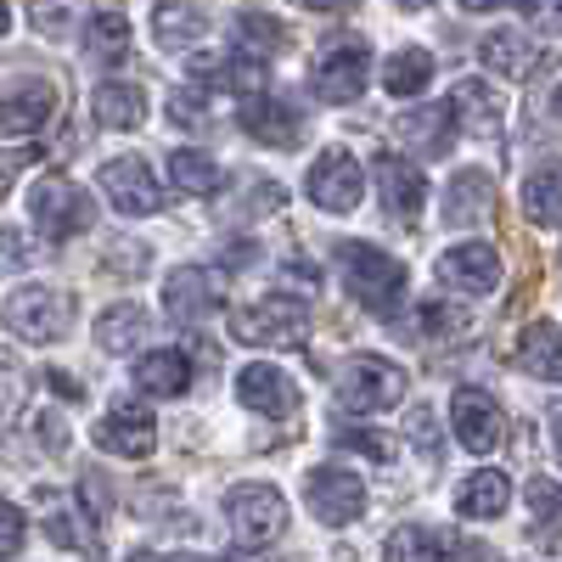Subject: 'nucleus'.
<instances>
[{
  "label": "nucleus",
  "instance_id": "f257e3e1",
  "mask_svg": "<svg viewBox=\"0 0 562 562\" xmlns=\"http://www.w3.org/2000/svg\"><path fill=\"white\" fill-rule=\"evenodd\" d=\"M338 276L360 310H378L394 315L405 304V265L389 259L383 248H366V243H344L338 248Z\"/></svg>",
  "mask_w": 562,
  "mask_h": 562
},
{
  "label": "nucleus",
  "instance_id": "f03ea898",
  "mask_svg": "<svg viewBox=\"0 0 562 562\" xmlns=\"http://www.w3.org/2000/svg\"><path fill=\"white\" fill-rule=\"evenodd\" d=\"M29 214L52 243H68L79 231H97V198H90L85 186L63 180V175H40L29 186Z\"/></svg>",
  "mask_w": 562,
  "mask_h": 562
},
{
  "label": "nucleus",
  "instance_id": "7ed1b4c3",
  "mask_svg": "<svg viewBox=\"0 0 562 562\" xmlns=\"http://www.w3.org/2000/svg\"><path fill=\"white\" fill-rule=\"evenodd\" d=\"M231 333H237L243 344H254V349H299V344L310 338V310H304L299 299L270 293V299L237 310Z\"/></svg>",
  "mask_w": 562,
  "mask_h": 562
},
{
  "label": "nucleus",
  "instance_id": "20e7f679",
  "mask_svg": "<svg viewBox=\"0 0 562 562\" xmlns=\"http://www.w3.org/2000/svg\"><path fill=\"white\" fill-rule=\"evenodd\" d=\"M225 524L231 535H237L243 546H270L288 535V501H281L276 484H237L225 495Z\"/></svg>",
  "mask_w": 562,
  "mask_h": 562
},
{
  "label": "nucleus",
  "instance_id": "39448f33",
  "mask_svg": "<svg viewBox=\"0 0 562 562\" xmlns=\"http://www.w3.org/2000/svg\"><path fill=\"white\" fill-rule=\"evenodd\" d=\"M7 326L23 344H63L74 333V299L63 288H23L7 299Z\"/></svg>",
  "mask_w": 562,
  "mask_h": 562
},
{
  "label": "nucleus",
  "instance_id": "423d86ee",
  "mask_svg": "<svg viewBox=\"0 0 562 562\" xmlns=\"http://www.w3.org/2000/svg\"><path fill=\"white\" fill-rule=\"evenodd\" d=\"M338 400L349 411H360V416L366 411H389V405L405 400V371L394 360H383V355H355L338 371Z\"/></svg>",
  "mask_w": 562,
  "mask_h": 562
},
{
  "label": "nucleus",
  "instance_id": "0eeeda50",
  "mask_svg": "<svg viewBox=\"0 0 562 562\" xmlns=\"http://www.w3.org/2000/svg\"><path fill=\"white\" fill-rule=\"evenodd\" d=\"M366 79H371V45L366 40H338V45H326V52L310 63V90L321 102H333V108L355 102L366 90Z\"/></svg>",
  "mask_w": 562,
  "mask_h": 562
},
{
  "label": "nucleus",
  "instance_id": "6e6552de",
  "mask_svg": "<svg viewBox=\"0 0 562 562\" xmlns=\"http://www.w3.org/2000/svg\"><path fill=\"white\" fill-rule=\"evenodd\" d=\"M360 192H366V175H360V158L349 147H326L310 175H304V198L326 214H349L360 209Z\"/></svg>",
  "mask_w": 562,
  "mask_h": 562
},
{
  "label": "nucleus",
  "instance_id": "1a4fd4ad",
  "mask_svg": "<svg viewBox=\"0 0 562 562\" xmlns=\"http://www.w3.org/2000/svg\"><path fill=\"white\" fill-rule=\"evenodd\" d=\"M304 501H310L315 524L344 529L366 512V484H360V473H349V467H315V473L304 479Z\"/></svg>",
  "mask_w": 562,
  "mask_h": 562
},
{
  "label": "nucleus",
  "instance_id": "9d476101",
  "mask_svg": "<svg viewBox=\"0 0 562 562\" xmlns=\"http://www.w3.org/2000/svg\"><path fill=\"white\" fill-rule=\"evenodd\" d=\"M450 428H456V439L473 450V456H495L501 439H506L501 405H495L484 389H456V394H450Z\"/></svg>",
  "mask_w": 562,
  "mask_h": 562
},
{
  "label": "nucleus",
  "instance_id": "9b49d317",
  "mask_svg": "<svg viewBox=\"0 0 562 562\" xmlns=\"http://www.w3.org/2000/svg\"><path fill=\"white\" fill-rule=\"evenodd\" d=\"M97 445L108 456H124V461H140V456H153L158 450V422L147 405H135V400H119L102 422H97Z\"/></svg>",
  "mask_w": 562,
  "mask_h": 562
},
{
  "label": "nucleus",
  "instance_id": "f8f14e48",
  "mask_svg": "<svg viewBox=\"0 0 562 562\" xmlns=\"http://www.w3.org/2000/svg\"><path fill=\"white\" fill-rule=\"evenodd\" d=\"M102 192H108V203H113L124 220H140V214H158V209H164L158 180H153V169L140 164V158H113V164L102 169Z\"/></svg>",
  "mask_w": 562,
  "mask_h": 562
},
{
  "label": "nucleus",
  "instance_id": "ddd939ff",
  "mask_svg": "<svg viewBox=\"0 0 562 562\" xmlns=\"http://www.w3.org/2000/svg\"><path fill=\"white\" fill-rule=\"evenodd\" d=\"M52 119H57V90L45 79H23L12 97L0 102V135H7V140H29Z\"/></svg>",
  "mask_w": 562,
  "mask_h": 562
},
{
  "label": "nucleus",
  "instance_id": "4468645a",
  "mask_svg": "<svg viewBox=\"0 0 562 562\" xmlns=\"http://www.w3.org/2000/svg\"><path fill=\"white\" fill-rule=\"evenodd\" d=\"M439 281L450 293H495L501 288V254L490 243H461L439 259Z\"/></svg>",
  "mask_w": 562,
  "mask_h": 562
},
{
  "label": "nucleus",
  "instance_id": "2eb2a0df",
  "mask_svg": "<svg viewBox=\"0 0 562 562\" xmlns=\"http://www.w3.org/2000/svg\"><path fill=\"white\" fill-rule=\"evenodd\" d=\"M495 214V180L484 169H461L445 186V225L450 231H473Z\"/></svg>",
  "mask_w": 562,
  "mask_h": 562
},
{
  "label": "nucleus",
  "instance_id": "dca6fc26",
  "mask_svg": "<svg viewBox=\"0 0 562 562\" xmlns=\"http://www.w3.org/2000/svg\"><path fill=\"white\" fill-rule=\"evenodd\" d=\"M378 192H383L389 220H405L411 225L422 214V203H428V180H422V169L405 164L400 153H383L378 158Z\"/></svg>",
  "mask_w": 562,
  "mask_h": 562
},
{
  "label": "nucleus",
  "instance_id": "f3484780",
  "mask_svg": "<svg viewBox=\"0 0 562 562\" xmlns=\"http://www.w3.org/2000/svg\"><path fill=\"white\" fill-rule=\"evenodd\" d=\"M243 130L254 135V140H265V147H299V130H304V119H299V108L288 102V97H248L243 102Z\"/></svg>",
  "mask_w": 562,
  "mask_h": 562
},
{
  "label": "nucleus",
  "instance_id": "a211bd4d",
  "mask_svg": "<svg viewBox=\"0 0 562 562\" xmlns=\"http://www.w3.org/2000/svg\"><path fill=\"white\" fill-rule=\"evenodd\" d=\"M237 400L259 416H293L299 411V389L281 366H243L237 378Z\"/></svg>",
  "mask_w": 562,
  "mask_h": 562
},
{
  "label": "nucleus",
  "instance_id": "6ab92c4d",
  "mask_svg": "<svg viewBox=\"0 0 562 562\" xmlns=\"http://www.w3.org/2000/svg\"><path fill=\"white\" fill-rule=\"evenodd\" d=\"M135 389L153 400H180L192 389V355L186 349H147L135 360Z\"/></svg>",
  "mask_w": 562,
  "mask_h": 562
},
{
  "label": "nucleus",
  "instance_id": "aec40b11",
  "mask_svg": "<svg viewBox=\"0 0 562 562\" xmlns=\"http://www.w3.org/2000/svg\"><path fill=\"white\" fill-rule=\"evenodd\" d=\"M225 304V288L209 276V270H175L169 281H164V310L175 315V321H198V315H209V310H220Z\"/></svg>",
  "mask_w": 562,
  "mask_h": 562
},
{
  "label": "nucleus",
  "instance_id": "412c9836",
  "mask_svg": "<svg viewBox=\"0 0 562 562\" xmlns=\"http://www.w3.org/2000/svg\"><path fill=\"white\" fill-rule=\"evenodd\" d=\"M79 506H85V501H68V495H57V490H45V495H40V518H45V529H52V540H57L63 551L102 557V535H97V524H79V518H74Z\"/></svg>",
  "mask_w": 562,
  "mask_h": 562
},
{
  "label": "nucleus",
  "instance_id": "4be33fe9",
  "mask_svg": "<svg viewBox=\"0 0 562 562\" xmlns=\"http://www.w3.org/2000/svg\"><path fill=\"white\" fill-rule=\"evenodd\" d=\"M479 57H484V68H490L495 79H529L535 63H540V45H535L524 29H495V34H484Z\"/></svg>",
  "mask_w": 562,
  "mask_h": 562
},
{
  "label": "nucleus",
  "instance_id": "5701e85b",
  "mask_svg": "<svg viewBox=\"0 0 562 562\" xmlns=\"http://www.w3.org/2000/svg\"><path fill=\"white\" fill-rule=\"evenodd\" d=\"M153 34H158V45H169V52L198 45V40L209 34L203 0H158V7H153Z\"/></svg>",
  "mask_w": 562,
  "mask_h": 562
},
{
  "label": "nucleus",
  "instance_id": "b1692460",
  "mask_svg": "<svg viewBox=\"0 0 562 562\" xmlns=\"http://www.w3.org/2000/svg\"><path fill=\"white\" fill-rule=\"evenodd\" d=\"M450 108H456V124L467 135H479V140H495L501 135V102H495V90L484 79H461L450 90Z\"/></svg>",
  "mask_w": 562,
  "mask_h": 562
},
{
  "label": "nucleus",
  "instance_id": "393cba45",
  "mask_svg": "<svg viewBox=\"0 0 562 562\" xmlns=\"http://www.w3.org/2000/svg\"><path fill=\"white\" fill-rule=\"evenodd\" d=\"M518 366L540 383H562V326L557 321H529L518 338Z\"/></svg>",
  "mask_w": 562,
  "mask_h": 562
},
{
  "label": "nucleus",
  "instance_id": "a878e982",
  "mask_svg": "<svg viewBox=\"0 0 562 562\" xmlns=\"http://www.w3.org/2000/svg\"><path fill=\"white\" fill-rule=\"evenodd\" d=\"M90 119L102 130H135L147 119V90L140 85H124V79H108L102 90H90Z\"/></svg>",
  "mask_w": 562,
  "mask_h": 562
},
{
  "label": "nucleus",
  "instance_id": "bb28decb",
  "mask_svg": "<svg viewBox=\"0 0 562 562\" xmlns=\"http://www.w3.org/2000/svg\"><path fill=\"white\" fill-rule=\"evenodd\" d=\"M506 501H512V479L495 473V467H484V473H473V479L461 484L456 512H461L467 524H490V518H501V512H506Z\"/></svg>",
  "mask_w": 562,
  "mask_h": 562
},
{
  "label": "nucleus",
  "instance_id": "cd10ccee",
  "mask_svg": "<svg viewBox=\"0 0 562 562\" xmlns=\"http://www.w3.org/2000/svg\"><path fill=\"white\" fill-rule=\"evenodd\" d=\"M456 130H461V124H456V108H450V102L400 113V140H405V147H416V153H445Z\"/></svg>",
  "mask_w": 562,
  "mask_h": 562
},
{
  "label": "nucleus",
  "instance_id": "c85d7f7f",
  "mask_svg": "<svg viewBox=\"0 0 562 562\" xmlns=\"http://www.w3.org/2000/svg\"><path fill=\"white\" fill-rule=\"evenodd\" d=\"M85 57L102 63V68H119L130 57V18L124 12H90V23H85Z\"/></svg>",
  "mask_w": 562,
  "mask_h": 562
},
{
  "label": "nucleus",
  "instance_id": "c756f323",
  "mask_svg": "<svg viewBox=\"0 0 562 562\" xmlns=\"http://www.w3.org/2000/svg\"><path fill=\"white\" fill-rule=\"evenodd\" d=\"M147 333H153V315L140 310V304H113V310L97 321V344L113 349V355H130Z\"/></svg>",
  "mask_w": 562,
  "mask_h": 562
},
{
  "label": "nucleus",
  "instance_id": "7c9ffc66",
  "mask_svg": "<svg viewBox=\"0 0 562 562\" xmlns=\"http://www.w3.org/2000/svg\"><path fill=\"white\" fill-rule=\"evenodd\" d=\"M428 79H434V57L422 52V45H405V52H394L383 63V90L389 97H422Z\"/></svg>",
  "mask_w": 562,
  "mask_h": 562
},
{
  "label": "nucleus",
  "instance_id": "2f4dec72",
  "mask_svg": "<svg viewBox=\"0 0 562 562\" xmlns=\"http://www.w3.org/2000/svg\"><path fill=\"white\" fill-rule=\"evenodd\" d=\"M524 214L535 225H562V164H540L524 186Z\"/></svg>",
  "mask_w": 562,
  "mask_h": 562
},
{
  "label": "nucleus",
  "instance_id": "473e14b6",
  "mask_svg": "<svg viewBox=\"0 0 562 562\" xmlns=\"http://www.w3.org/2000/svg\"><path fill=\"white\" fill-rule=\"evenodd\" d=\"M169 180L180 186L186 198H209L220 186V164L209 153H198V147H175L169 153Z\"/></svg>",
  "mask_w": 562,
  "mask_h": 562
},
{
  "label": "nucleus",
  "instance_id": "72a5a7b5",
  "mask_svg": "<svg viewBox=\"0 0 562 562\" xmlns=\"http://www.w3.org/2000/svg\"><path fill=\"white\" fill-rule=\"evenodd\" d=\"M416 333L434 338V344H445V338H450V344H467V338L479 333V321L467 315V310H456V304H439V299H434V304L416 310Z\"/></svg>",
  "mask_w": 562,
  "mask_h": 562
},
{
  "label": "nucleus",
  "instance_id": "f704fd0d",
  "mask_svg": "<svg viewBox=\"0 0 562 562\" xmlns=\"http://www.w3.org/2000/svg\"><path fill=\"white\" fill-rule=\"evenodd\" d=\"M383 562H450V546H445L434 529L405 524V529H394V535H389Z\"/></svg>",
  "mask_w": 562,
  "mask_h": 562
},
{
  "label": "nucleus",
  "instance_id": "c9c22d12",
  "mask_svg": "<svg viewBox=\"0 0 562 562\" xmlns=\"http://www.w3.org/2000/svg\"><path fill=\"white\" fill-rule=\"evenodd\" d=\"M237 45H243V52H254V57H276L281 45H288V23H276L265 12H243L237 18Z\"/></svg>",
  "mask_w": 562,
  "mask_h": 562
},
{
  "label": "nucleus",
  "instance_id": "e433bc0d",
  "mask_svg": "<svg viewBox=\"0 0 562 562\" xmlns=\"http://www.w3.org/2000/svg\"><path fill=\"white\" fill-rule=\"evenodd\" d=\"M169 119H175L180 130H209V108H203V90H198V85L175 90V97H169Z\"/></svg>",
  "mask_w": 562,
  "mask_h": 562
},
{
  "label": "nucleus",
  "instance_id": "4c0bfd02",
  "mask_svg": "<svg viewBox=\"0 0 562 562\" xmlns=\"http://www.w3.org/2000/svg\"><path fill=\"white\" fill-rule=\"evenodd\" d=\"M79 18V0H34V29L40 34H63Z\"/></svg>",
  "mask_w": 562,
  "mask_h": 562
},
{
  "label": "nucleus",
  "instance_id": "58836bf2",
  "mask_svg": "<svg viewBox=\"0 0 562 562\" xmlns=\"http://www.w3.org/2000/svg\"><path fill=\"white\" fill-rule=\"evenodd\" d=\"M529 512H535L540 524H557L562 518V484L557 479H535L529 484Z\"/></svg>",
  "mask_w": 562,
  "mask_h": 562
},
{
  "label": "nucleus",
  "instance_id": "ea45409f",
  "mask_svg": "<svg viewBox=\"0 0 562 562\" xmlns=\"http://www.w3.org/2000/svg\"><path fill=\"white\" fill-rule=\"evenodd\" d=\"M338 445H344V450H360V456H371V461H394V456H400V445H394L389 434H371V428H360V434H344Z\"/></svg>",
  "mask_w": 562,
  "mask_h": 562
},
{
  "label": "nucleus",
  "instance_id": "a19ab883",
  "mask_svg": "<svg viewBox=\"0 0 562 562\" xmlns=\"http://www.w3.org/2000/svg\"><path fill=\"white\" fill-rule=\"evenodd\" d=\"M518 7H524L540 29H551V34L562 29V0H518Z\"/></svg>",
  "mask_w": 562,
  "mask_h": 562
},
{
  "label": "nucleus",
  "instance_id": "79ce46f5",
  "mask_svg": "<svg viewBox=\"0 0 562 562\" xmlns=\"http://www.w3.org/2000/svg\"><path fill=\"white\" fill-rule=\"evenodd\" d=\"M0 243H7V270H23V265H29V243H23V231H18V225L0 231Z\"/></svg>",
  "mask_w": 562,
  "mask_h": 562
},
{
  "label": "nucleus",
  "instance_id": "37998d69",
  "mask_svg": "<svg viewBox=\"0 0 562 562\" xmlns=\"http://www.w3.org/2000/svg\"><path fill=\"white\" fill-rule=\"evenodd\" d=\"M7 557H18L23 551V506H7V546H0Z\"/></svg>",
  "mask_w": 562,
  "mask_h": 562
},
{
  "label": "nucleus",
  "instance_id": "c03bdc74",
  "mask_svg": "<svg viewBox=\"0 0 562 562\" xmlns=\"http://www.w3.org/2000/svg\"><path fill=\"white\" fill-rule=\"evenodd\" d=\"M293 7H304V12H326V18H338V12H355L360 0H293Z\"/></svg>",
  "mask_w": 562,
  "mask_h": 562
},
{
  "label": "nucleus",
  "instance_id": "a18cd8bd",
  "mask_svg": "<svg viewBox=\"0 0 562 562\" xmlns=\"http://www.w3.org/2000/svg\"><path fill=\"white\" fill-rule=\"evenodd\" d=\"M501 7H518V0H461V12H501Z\"/></svg>",
  "mask_w": 562,
  "mask_h": 562
},
{
  "label": "nucleus",
  "instance_id": "49530a36",
  "mask_svg": "<svg viewBox=\"0 0 562 562\" xmlns=\"http://www.w3.org/2000/svg\"><path fill=\"white\" fill-rule=\"evenodd\" d=\"M546 108L562 119V74H557V79H551V90H546Z\"/></svg>",
  "mask_w": 562,
  "mask_h": 562
},
{
  "label": "nucleus",
  "instance_id": "de8ad7c7",
  "mask_svg": "<svg viewBox=\"0 0 562 562\" xmlns=\"http://www.w3.org/2000/svg\"><path fill=\"white\" fill-rule=\"evenodd\" d=\"M551 434H557V450H562V405H557V416H551Z\"/></svg>",
  "mask_w": 562,
  "mask_h": 562
},
{
  "label": "nucleus",
  "instance_id": "09e8293b",
  "mask_svg": "<svg viewBox=\"0 0 562 562\" xmlns=\"http://www.w3.org/2000/svg\"><path fill=\"white\" fill-rule=\"evenodd\" d=\"M400 7H405V12H422V7H434V0H400Z\"/></svg>",
  "mask_w": 562,
  "mask_h": 562
},
{
  "label": "nucleus",
  "instance_id": "8fccbe9b",
  "mask_svg": "<svg viewBox=\"0 0 562 562\" xmlns=\"http://www.w3.org/2000/svg\"><path fill=\"white\" fill-rule=\"evenodd\" d=\"M130 562H164V557H158V551H135Z\"/></svg>",
  "mask_w": 562,
  "mask_h": 562
},
{
  "label": "nucleus",
  "instance_id": "3c124183",
  "mask_svg": "<svg viewBox=\"0 0 562 562\" xmlns=\"http://www.w3.org/2000/svg\"><path fill=\"white\" fill-rule=\"evenodd\" d=\"M164 562H203V557H164Z\"/></svg>",
  "mask_w": 562,
  "mask_h": 562
}]
</instances>
